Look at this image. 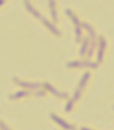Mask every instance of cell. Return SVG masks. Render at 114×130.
<instances>
[{
    "label": "cell",
    "instance_id": "cell-14",
    "mask_svg": "<svg viewBox=\"0 0 114 130\" xmlns=\"http://www.w3.org/2000/svg\"><path fill=\"white\" fill-rule=\"evenodd\" d=\"M95 46H96V42L93 41V43H92L91 47H90L89 50H88V56H89V57H91L92 55H93V54H94V50H95Z\"/></svg>",
    "mask_w": 114,
    "mask_h": 130
},
{
    "label": "cell",
    "instance_id": "cell-9",
    "mask_svg": "<svg viewBox=\"0 0 114 130\" xmlns=\"http://www.w3.org/2000/svg\"><path fill=\"white\" fill-rule=\"evenodd\" d=\"M29 94H30V93L27 92V91H24V90H23V91H19V92H17L14 95H10V98H11V99L21 98V97H23V96L28 95Z\"/></svg>",
    "mask_w": 114,
    "mask_h": 130
},
{
    "label": "cell",
    "instance_id": "cell-3",
    "mask_svg": "<svg viewBox=\"0 0 114 130\" xmlns=\"http://www.w3.org/2000/svg\"><path fill=\"white\" fill-rule=\"evenodd\" d=\"M68 67H90L92 69H96L98 67V64L96 62H71L67 64Z\"/></svg>",
    "mask_w": 114,
    "mask_h": 130
},
{
    "label": "cell",
    "instance_id": "cell-12",
    "mask_svg": "<svg viewBox=\"0 0 114 130\" xmlns=\"http://www.w3.org/2000/svg\"><path fill=\"white\" fill-rule=\"evenodd\" d=\"M81 31H82V30H81V28L79 26H77L75 28V34L77 35V42L79 41V38H80L81 36Z\"/></svg>",
    "mask_w": 114,
    "mask_h": 130
},
{
    "label": "cell",
    "instance_id": "cell-1",
    "mask_svg": "<svg viewBox=\"0 0 114 130\" xmlns=\"http://www.w3.org/2000/svg\"><path fill=\"white\" fill-rule=\"evenodd\" d=\"M24 4H25V6H26L27 9H28L29 11H30V13H31L32 14L34 15V16H36V17H37V19L41 20V21H43V22L45 24V26H47V27H48V29L51 30V31L53 32V33H54V34H55V35H60V32H59V30H57V29H56L55 27L54 26V25H53V24H51V23L49 22V21H47V20H45V18H44L43 16H42V15L40 14L39 13H38V12H37V11H36V10L34 9V8L32 7L31 6H30V4L28 2V1H25V2H24Z\"/></svg>",
    "mask_w": 114,
    "mask_h": 130
},
{
    "label": "cell",
    "instance_id": "cell-7",
    "mask_svg": "<svg viewBox=\"0 0 114 130\" xmlns=\"http://www.w3.org/2000/svg\"><path fill=\"white\" fill-rule=\"evenodd\" d=\"M14 81H17L16 83L19 84L20 86L26 88H37V87H41V84L39 83H29V82H19V80L17 79H13Z\"/></svg>",
    "mask_w": 114,
    "mask_h": 130
},
{
    "label": "cell",
    "instance_id": "cell-18",
    "mask_svg": "<svg viewBox=\"0 0 114 130\" xmlns=\"http://www.w3.org/2000/svg\"><path fill=\"white\" fill-rule=\"evenodd\" d=\"M66 14L68 15H72V12L71 10H66Z\"/></svg>",
    "mask_w": 114,
    "mask_h": 130
},
{
    "label": "cell",
    "instance_id": "cell-16",
    "mask_svg": "<svg viewBox=\"0 0 114 130\" xmlns=\"http://www.w3.org/2000/svg\"><path fill=\"white\" fill-rule=\"evenodd\" d=\"M36 95L38 96V95H45V92H43V91H37V93H36Z\"/></svg>",
    "mask_w": 114,
    "mask_h": 130
},
{
    "label": "cell",
    "instance_id": "cell-6",
    "mask_svg": "<svg viewBox=\"0 0 114 130\" xmlns=\"http://www.w3.org/2000/svg\"><path fill=\"white\" fill-rule=\"evenodd\" d=\"M44 86H45V88L48 89V90L50 91V92L52 93V94H54V95L57 96V97H63V98H67V97H68V94H66V93H61V92H59V91H57L54 87H52V86L49 85V84L45 83Z\"/></svg>",
    "mask_w": 114,
    "mask_h": 130
},
{
    "label": "cell",
    "instance_id": "cell-8",
    "mask_svg": "<svg viewBox=\"0 0 114 130\" xmlns=\"http://www.w3.org/2000/svg\"><path fill=\"white\" fill-rule=\"evenodd\" d=\"M49 6H50L51 8V15H52V18L54 21H57V13H56V11L54 9V6H55V3L53 2V1H50L49 2Z\"/></svg>",
    "mask_w": 114,
    "mask_h": 130
},
{
    "label": "cell",
    "instance_id": "cell-11",
    "mask_svg": "<svg viewBox=\"0 0 114 130\" xmlns=\"http://www.w3.org/2000/svg\"><path fill=\"white\" fill-rule=\"evenodd\" d=\"M87 45H88V39L87 38H85L84 41H83V45H82V47H81L80 49V55H84L86 51V48H87Z\"/></svg>",
    "mask_w": 114,
    "mask_h": 130
},
{
    "label": "cell",
    "instance_id": "cell-15",
    "mask_svg": "<svg viewBox=\"0 0 114 130\" xmlns=\"http://www.w3.org/2000/svg\"><path fill=\"white\" fill-rule=\"evenodd\" d=\"M72 21H73V22L75 23L76 26H79L80 21H79V20L78 19V17H76V16H72Z\"/></svg>",
    "mask_w": 114,
    "mask_h": 130
},
{
    "label": "cell",
    "instance_id": "cell-10",
    "mask_svg": "<svg viewBox=\"0 0 114 130\" xmlns=\"http://www.w3.org/2000/svg\"><path fill=\"white\" fill-rule=\"evenodd\" d=\"M83 26H84V28L88 31V33L90 34V36H91L92 38H96V32H95V30L92 29V27L90 26V25H88L87 23H83Z\"/></svg>",
    "mask_w": 114,
    "mask_h": 130
},
{
    "label": "cell",
    "instance_id": "cell-20",
    "mask_svg": "<svg viewBox=\"0 0 114 130\" xmlns=\"http://www.w3.org/2000/svg\"><path fill=\"white\" fill-rule=\"evenodd\" d=\"M4 4V1H0V6H2Z\"/></svg>",
    "mask_w": 114,
    "mask_h": 130
},
{
    "label": "cell",
    "instance_id": "cell-19",
    "mask_svg": "<svg viewBox=\"0 0 114 130\" xmlns=\"http://www.w3.org/2000/svg\"><path fill=\"white\" fill-rule=\"evenodd\" d=\"M80 130H91V129H88V128H86V127H81Z\"/></svg>",
    "mask_w": 114,
    "mask_h": 130
},
{
    "label": "cell",
    "instance_id": "cell-2",
    "mask_svg": "<svg viewBox=\"0 0 114 130\" xmlns=\"http://www.w3.org/2000/svg\"><path fill=\"white\" fill-rule=\"evenodd\" d=\"M90 77V73L89 72H86V73L83 75L82 79L80 80V83H79V87L77 88V90L75 91L74 94H73V100H78L79 98V96H80V93H81V90L83 89V87H85L86 83V80L89 79Z\"/></svg>",
    "mask_w": 114,
    "mask_h": 130
},
{
    "label": "cell",
    "instance_id": "cell-5",
    "mask_svg": "<svg viewBox=\"0 0 114 130\" xmlns=\"http://www.w3.org/2000/svg\"><path fill=\"white\" fill-rule=\"evenodd\" d=\"M106 46V41L103 37H100V48L97 53V61L98 62H101L103 59V50Z\"/></svg>",
    "mask_w": 114,
    "mask_h": 130
},
{
    "label": "cell",
    "instance_id": "cell-13",
    "mask_svg": "<svg viewBox=\"0 0 114 130\" xmlns=\"http://www.w3.org/2000/svg\"><path fill=\"white\" fill-rule=\"evenodd\" d=\"M72 106H73V100H71L67 104H66V106H65V111H67V112L71 111V109H72Z\"/></svg>",
    "mask_w": 114,
    "mask_h": 130
},
{
    "label": "cell",
    "instance_id": "cell-17",
    "mask_svg": "<svg viewBox=\"0 0 114 130\" xmlns=\"http://www.w3.org/2000/svg\"><path fill=\"white\" fill-rule=\"evenodd\" d=\"M0 127L2 128V130H9L6 126H5V124H3V123H1V122H0Z\"/></svg>",
    "mask_w": 114,
    "mask_h": 130
},
{
    "label": "cell",
    "instance_id": "cell-4",
    "mask_svg": "<svg viewBox=\"0 0 114 130\" xmlns=\"http://www.w3.org/2000/svg\"><path fill=\"white\" fill-rule=\"evenodd\" d=\"M51 118H52L54 121H56V122L58 123L61 126H62L64 129H66V130H73L74 129V127H73L71 125L68 124L67 122H65L64 120H62V119H60V118L57 117V116L54 115V114H51Z\"/></svg>",
    "mask_w": 114,
    "mask_h": 130
}]
</instances>
